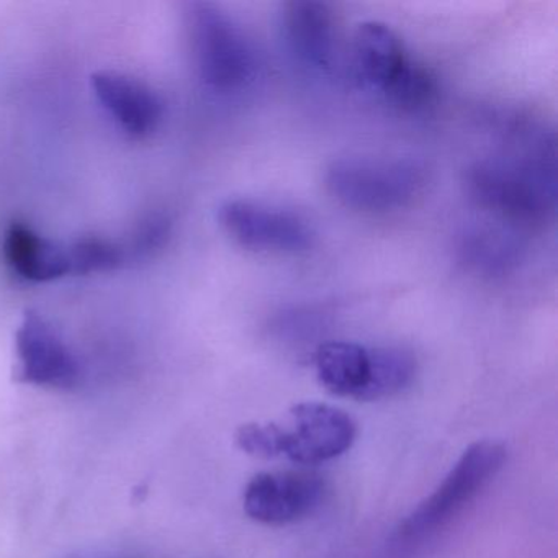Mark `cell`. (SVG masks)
Returning <instances> with one entry per match:
<instances>
[{
  "label": "cell",
  "instance_id": "cell-17",
  "mask_svg": "<svg viewBox=\"0 0 558 558\" xmlns=\"http://www.w3.org/2000/svg\"><path fill=\"white\" fill-rule=\"evenodd\" d=\"M68 253L73 276L107 272L122 266L126 259V251L123 247L96 236L81 238L68 244Z\"/></svg>",
  "mask_w": 558,
  "mask_h": 558
},
{
  "label": "cell",
  "instance_id": "cell-16",
  "mask_svg": "<svg viewBox=\"0 0 558 558\" xmlns=\"http://www.w3.org/2000/svg\"><path fill=\"white\" fill-rule=\"evenodd\" d=\"M439 96V83L426 64L410 60L400 76L384 94L391 106L404 112H423L433 106Z\"/></svg>",
  "mask_w": 558,
  "mask_h": 558
},
{
  "label": "cell",
  "instance_id": "cell-4",
  "mask_svg": "<svg viewBox=\"0 0 558 558\" xmlns=\"http://www.w3.org/2000/svg\"><path fill=\"white\" fill-rule=\"evenodd\" d=\"M189 37L202 84L211 93L246 89L256 76L253 44L230 15L208 2L189 5Z\"/></svg>",
  "mask_w": 558,
  "mask_h": 558
},
{
  "label": "cell",
  "instance_id": "cell-7",
  "mask_svg": "<svg viewBox=\"0 0 558 558\" xmlns=\"http://www.w3.org/2000/svg\"><path fill=\"white\" fill-rule=\"evenodd\" d=\"M293 427H283L282 457L300 465H319L342 456L357 437V424L341 408L318 401L295 404Z\"/></svg>",
  "mask_w": 558,
  "mask_h": 558
},
{
  "label": "cell",
  "instance_id": "cell-11",
  "mask_svg": "<svg viewBox=\"0 0 558 558\" xmlns=\"http://www.w3.org/2000/svg\"><path fill=\"white\" fill-rule=\"evenodd\" d=\"M351 53L355 81L364 89L381 96L411 60L400 37L381 22L359 25Z\"/></svg>",
  "mask_w": 558,
  "mask_h": 558
},
{
  "label": "cell",
  "instance_id": "cell-18",
  "mask_svg": "<svg viewBox=\"0 0 558 558\" xmlns=\"http://www.w3.org/2000/svg\"><path fill=\"white\" fill-rule=\"evenodd\" d=\"M283 427L274 423H247L236 430V444L243 452L259 459L282 457Z\"/></svg>",
  "mask_w": 558,
  "mask_h": 558
},
{
  "label": "cell",
  "instance_id": "cell-8",
  "mask_svg": "<svg viewBox=\"0 0 558 558\" xmlns=\"http://www.w3.org/2000/svg\"><path fill=\"white\" fill-rule=\"evenodd\" d=\"M17 378L37 387L71 390L80 384V365L57 329L28 310L15 332Z\"/></svg>",
  "mask_w": 558,
  "mask_h": 558
},
{
  "label": "cell",
  "instance_id": "cell-9",
  "mask_svg": "<svg viewBox=\"0 0 558 558\" xmlns=\"http://www.w3.org/2000/svg\"><path fill=\"white\" fill-rule=\"evenodd\" d=\"M282 37L290 57L303 70L326 74L336 61V24L329 5L293 0L283 5Z\"/></svg>",
  "mask_w": 558,
  "mask_h": 558
},
{
  "label": "cell",
  "instance_id": "cell-13",
  "mask_svg": "<svg viewBox=\"0 0 558 558\" xmlns=\"http://www.w3.org/2000/svg\"><path fill=\"white\" fill-rule=\"evenodd\" d=\"M4 259L12 272L28 282H51L73 276L68 246L53 243L21 223L5 231Z\"/></svg>",
  "mask_w": 558,
  "mask_h": 558
},
{
  "label": "cell",
  "instance_id": "cell-12",
  "mask_svg": "<svg viewBox=\"0 0 558 558\" xmlns=\"http://www.w3.org/2000/svg\"><path fill=\"white\" fill-rule=\"evenodd\" d=\"M524 241L521 233L505 225H472L459 241L460 260L466 269L488 279L511 274L524 259Z\"/></svg>",
  "mask_w": 558,
  "mask_h": 558
},
{
  "label": "cell",
  "instance_id": "cell-14",
  "mask_svg": "<svg viewBox=\"0 0 558 558\" xmlns=\"http://www.w3.org/2000/svg\"><path fill=\"white\" fill-rule=\"evenodd\" d=\"M319 384L336 397L365 401L371 381V348L355 342H323L315 351Z\"/></svg>",
  "mask_w": 558,
  "mask_h": 558
},
{
  "label": "cell",
  "instance_id": "cell-6",
  "mask_svg": "<svg viewBox=\"0 0 558 558\" xmlns=\"http://www.w3.org/2000/svg\"><path fill=\"white\" fill-rule=\"evenodd\" d=\"M326 493L325 480L315 473H259L244 489V511L260 524H293L315 514L325 502Z\"/></svg>",
  "mask_w": 558,
  "mask_h": 558
},
{
  "label": "cell",
  "instance_id": "cell-3",
  "mask_svg": "<svg viewBox=\"0 0 558 558\" xmlns=\"http://www.w3.org/2000/svg\"><path fill=\"white\" fill-rule=\"evenodd\" d=\"M506 459L508 450L498 440L466 447L442 483L398 525L395 545L413 548L447 527L501 472Z\"/></svg>",
  "mask_w": 558,
  "mask_h": 558
},
{
  "label": "cell",
  "instance_id": "cell-2",
  "mask_svg": "<svg viewBox=\"0 0 558 558\" xmlns=\"http://www.w3.org/2000/svg\"><path fill=\"white\" fill-rule=\"evenodd\" d=\"M429 181L426 165L408 158L348 156L329 162L325 185L331 197L362 214H390L410 207Z\"/></svg>",
  "mask_w": 558,
  "mask_h": 558
},
{
  "label": "cell",
  "instance_id": "cell-10",
  "mask_svg": "<svg viewBox=\"0 0 558 558\" xmlns=\"http://www.w3.org/2000/svg\"><path fill=\"white\" fill-rule=\"evenodd\" d=\"M90 84L100 106L130 136L145 138L158 129L165 106L146 84L112 71L94 74Z\"/></svg>",
  "mask_w": 558,
  "mask_h": 558
},
{
  "label": "cell",
  "instance_id": "cell-15",
  "mask_svg": "<svg viewBox=\"0 0 558 558\" xmlns=\"http://www.w3.org/2000/svg\"><path fill=\"white\" fill-rule=\"evenodd\" d=\"M372 371L365 401L385 400L407 390L416 378L414 355L401 348H371Z\"/></svg>",
  "mask_w": 558,
  "mask_h": 558
},
{
  "label": "cell",
  "instance_id": "cell-1",
  "mask_svg": "<svg viewBox=\"0 0 558 558\" xmlns=\"http://www.w3.org/2000/svg\"><path fill=\"white\" fill-rule=\"evenodd\" d=\"M505 148L466 171V192L480 210L511 230L544 227L557 208L554 133L529 117L506 119Z\"/></svg>",
  "mask_w": 558,
  "mask_h": 558
},
{
  "label": "cell",
  "instance_id": "cell-5",
  "mask_svg": "<svg viewBox=\"0 0 558 558\" xmlns=\"http://www.w3.org/2000/svg\"><path fill=\"white\" fill-rule=\"evenodd\" d=\"M218 221L231 240L256 253L300 254L315 243V231L305 217L251 198L221 204Z\"/></svg>",
  "mask_w": 558,
  "mask_h": 558
}]
</instances>
